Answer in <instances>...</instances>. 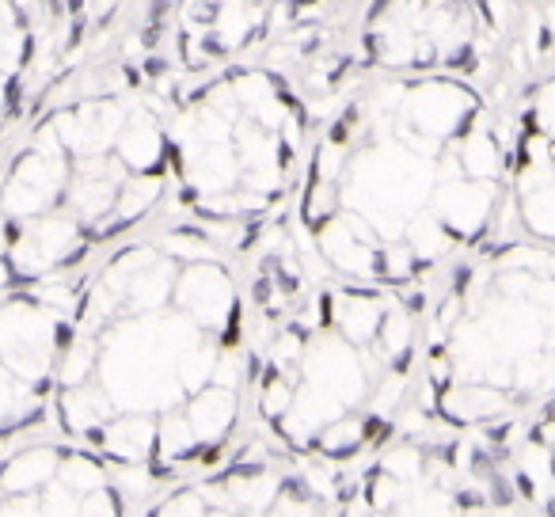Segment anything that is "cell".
<instances>
[{
	"label": "cell",
	"instance_id": "obj_7",
	"mask_svg": "<svg viewBox=\"0 0 555 517\" xmlns=\"http://www.w3.org/2000/svg\"><path fill=\"white\" fill-rule=\"evenodd\" d=\"M332 494L247 434L224 461L141 502L138 517H327Z\"/></svg>",
	"mask_w": 555,
	"mask_h": 517
},
{
	"label": "cell",
	"instance_id": "obj_5",
	"mask_svg": "<svg viewBox=\"0 0 555 517\" xmlns=\"http://www.w3.org/2000/svg\"><path fill=\"white\" fill-rule=\"evenodd\" d=\"M317 111L267 62L183 88L168 118V217L232 247L282 221L301 183Z\"/></svg>",
	"mask_w": 555,
	"mask_h": 517
},
{
	"label": "cell",
	"instance_id": "obj_10",
	"mask_svg": "<svg viewBox=\"0 0 555 517\" xmlns=\"http://www.w3.org/2000/svg\"><path fill=\"white\" fill-rule=\"evenodd\" d=\"M20 9H12V4H0V39H9V35L20 31Z\"/></svg>",
	"mask_w": 555,
	"mask_h": 517
},
{
	"label": "cell",
	"instance_id": "obj_4",
	"mask_svg": "<svg viewBox=\"0 0 555 517\" xmlns=\"http://www.w3.org/2000/svg\"><path fill=\"white\" fill-rule=\"evenodd\" d=\"M555 400V244L494 236L423 309L415 415L506 453Z\"/></svg>",
	"mask_w": 555,
	"mask_h": 517
},
{
	"label": "cell",
	"instance_id": "obj_2",
	"mask_svg": "<svg viewBox=\"0 0 555 517\" xmlns=\"http://www.w3.org/2000/svg\"><path fill=\"white\" fill-rule=\"evenodd\" d=\"M506 115L453 77H365L317 118L286 224L309 263L430 297L502 232Z\"/></svg>",
	"mask_w": 555,
	"mask_h": 517
},
{
	"label": "cell",
	"instance_id": "obj_3",
	"mask_svg": "<svg viewBox=\"0 0 555 517\" xmlns=\"http://www.w3.org/2000/svg\"><path fill=\"white\" fill-rule=\"evenodd\" d=\"M236 259L247 434L335 494L415 415L426 301L320 271L286 217L240 244Z\"/></svg>",
	"mask_w": 555,
	"mask_h": 517
},
{
	"label": "cell",
	"instance_id": "obj_1",
	"mask_svg": "<svg viewBox=\"0 0 555 517\" xmlns=\"http://www.w3.org/2000/svg\"><path fill=\"white\" fill-rule=\"evenodd\" d=\"M57 434L149 494L247 438V297L236 247L160 217L77 282L54 370Z\"/></svg>",
	"mask_w": 555,
	"mask_h": 517
},
{
	"label": "cell",
	"instance_id": "obj_8",
	"mask_svg": "<svg viewBox=\"0 0 555 517\" xmlns=\"http://www.w3.org/2000/svg\"><path fill=\"white\" fill-rule=\"evenodd\" d=\"M499 236L555 244V57L506 107V209Z\"/></svg>",
	"mask_w": 555,
	"mask_h": 517
},
{
	"label": "cell",
	"instance_id": "obj_9",
	"mask_svg": "<svg viewBox=\"0 0 555 517\" xmlns=\"http://www.w3.org/2000/svg\"><path fill=\"white\" fill-rule=\"evenodd\" d=\"M525 517H555V400L525 423L502 453Z\"/></svg>",
	"mask_w": 555,
	"mask_h": 517
},
{
	"label": "cell",
	"instance_id": "obj_6",
	"mask_svg": "<svg viewBox=\"0 0 555 517\" xmlns=\"http://www.w3.org/2000/svg\"><path fill=\"white\" fill-rule=\"evenodd\" d=\"M327 517H525L502 453L411 415L332 494Z\"/></svg>",
	"mask_w": 555,
	"mask_h": 517
}]
</instances>
